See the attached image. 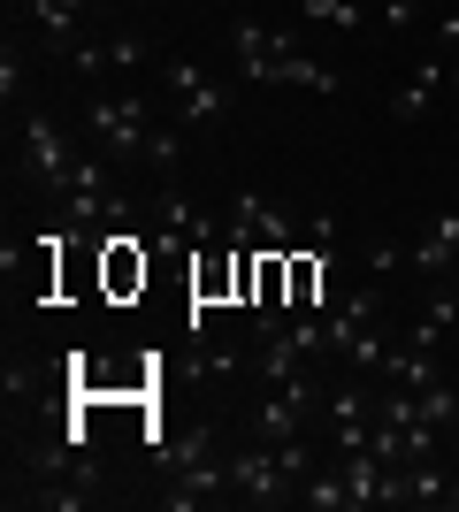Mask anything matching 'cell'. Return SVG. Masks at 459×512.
Instances as JSON below:
<instances>
[{"label": "cell", "instance_id": "obj_1", "mask_svg": "<svg viewBox=\"0 0 459 512\" xmlns=\"http://www.w3.org/2000/svg\"><path fill=\"white\" fill-rule=\"evenodd\" d=\"M77 130H85V138L108 153V161H146V169H161V176H169L176 153H184V130L153 123V100H146L138 85L92 92V100H85V123H77Z\"/></svg>", "mask_w": 459, "mask_h": 512}, {"label": "cell", "instance_id": "obj_2", "mask_svg": "<svg viewBox=\"0 0 459 512\" xmlns=\"http://www.w3.org/2000/svg\"><path fill=\"white\" fill-rule=\"evenodd\" d=\"M230 54H238V77L245 85H284V92H322V100H337L345 92V77L329 62H314V54H299V46L276 31V23H253L238 16L230 23Z\"/></svg>", "mask_w": 459, "mask_h": 512}, {"label": "cell", "instance_id": "obj_3", "mask_svg": "<svg viewBox=\"0 0 459 512\" xmlns=\"http://www.w3.org/2000/svg\"><path fill=\"white\" fill-rule=\"evenodd\" d=\"M383 299L375 291H345V299L322 314V360H337L345 375H375L383 367Z\"/></svg>", "mask_w": 459, "mask_h": 512}, {"label": "cell", "instance_id": "obj_4", "mask_svg": "<svg viewBox=\"0 0 459 512\" xmlns=\"http://www.w3.org/2000/svg\"><path fill=\"white\" fill-rule=\"evenodd\" d=\"M161 92H169V115H176L184 130L230 123V85H222V77H207L199 62H184V54H161Z\"/></svg>", "mask_w": 459, "mask_h": 512}, {"label": "cell", "instance_id": "obj_5", "mask_svg": "<svg viewBox=\"0 0 459 512\" xmlns=\"http://www.w3.org/2000/svg\"><path fill=\"white\" fill-rule=\"evenodd\" d=\"M322 375L306 367V375H291V383H268V398L253 406V436L261 444H291V436H306V428L322 421Z\"/></svg>", "mask_w": 459, "mask_h": 512}, {"label": "cell", "instance_id": "obj_6", "mask_svg": "<svg viewBox=\"0 0 459 512\" xmlns=\"http://www.w3.org/2000/svg\"><path fill=\"white\" fill-rule=\"evenodd\" d=\"M69 169H77V146H69V130L54 123V115H23V176H31V192L54 207L62 199V184H69Z\"/></svg>", "mask_w": 459, "mask_h": 512}, {"label": "cell", "instance_id": "obj_7", "mask_svg": "<svg viewBox=\"0 0 459 512\" xmlns=\"http://www.w3.org/2000/svg\"><path fill=\"white\" fill-rule=\"evenodd\" d=\"M222 237H230V230H222L207 207H192L176 184L153 192V245H161V253H207V245H222Z\"/></svg>", "mask_w": 459, "mask_h": 512}, {"label": "cell", "instance_id": "obj_8", "mask_svg": "<svg viewBox=\"0 0 459 512\" xmlns=\"http://www.w3.org/2000/svg\"><path fill=\"white\" fill-rule=\"evenodd\" d=\"M16 8H23V23H31V39L69 62V46L85 39V16L100 8V0H16Z\"/></svg>", "mask_w": 459, "mask_h": 512}, {"label": "cell", "instance_id": "obj_9", "mask_svg": "<svg viewBox=\"0 0 459 512\" xmlns=\"http://www.w3.org/2000/svg\"><path fill=\"white\" fill-rule=\"evenodd\" d=\"M230 245H299V222H291L276 199L238 192L230 199Z\"/></svg>", "mask_w": 459, "mask_h": 512}, {"label": "cell", "instance_id": "obj_10", "mask_svg": "<svg viewBox=\"0 0 459 512\" xmlns=\"http://www.w3.org/2000/svg\"><path fill=\"white\" fill-rule=\"evenodd\" d=\"M444 92H452V62H444V54L414 62L406 77H398V92H391V123H421V115H429Z\"/></svg>", "mask_w": 459, "mask_h": 512}, {"label": "cell", "instance_id": "obj_11", "mask_svg": "<svg viewBox=\"0 0 459 512\" xmlns=\"http://www.w3.org/2000/svg\"><path fill=\"white\" fill-rule=\"evenodd\" d=\"M146 276H153V253L131 230H108V245H100V283H108V299H138Z\"/></svg>", "mask_w": 459, "mask_h": 512}, {"label": "cell", "instance_id": "obj_12", "mask_svg": "<svg viewBox=\"0 0 459 512\" xmlns=\"http://www.w3.org/2000/svg\"><path fill=\"white\" fill-rule=\"evenodd\" d=\"M406 268H414V276H429V283H452V268H459V207H444L437 222L406 245Z\"/></svg>", "mask_w": 459, "mask_h": 512}, {"label": "cell", "instance_id": "obj_13", "mask_svg": "<svg viewBox=\"0 0 459 512\" xmlns=\"http://www.w3.org/2000/svg\"><path fill=\"white\" fill-rule=\"evenodd\" d=\"M100 54H108V77H138V62H153V46L138 39L131 23H115V31H100Z\"/></svg>", "mask_w": 459, "mask_h": 512}, {"label": "cell", "instance_id": "obj_14", "mask_svg": "<svg viewBox=\"0 0 459 512\" xmlns=\"http://www.w3.org/2000/svg\"><path fill=\"white\" fill-rule=\"evenodd\" d=\"M299 16L306 23H329V31H368V8H360V0H299Z\"/></svg>", "mask_w": 459, "mask_h": 512}, {"label": "cell", "instance_id": "obj_15", "mask_svg": "<svg viewBox=\"0 0 459 512\" xmlns=\"http://www.w3.org/2000/svg\"><path fill=\"white\" fill-rule=\"evenodd\" d=\"M16 92H23V54H16V39H8V54H0V100L16 107Z\"/></svg>", "mask_w": 459, "mask_h": 512}, {"label": "cell", "instance_id": "obj_16", "mask_svg": "<svg viewBox=\"0 0 459 512\" xmlns=\"http://www.w3.org/2000/svg\"><path fill=\"white\" fill-rule=\"evenodd\" d=\"M444 512H459V467H452V490H444Z\"/></svg>", "mask_w": 459, "mask_h": 512}, {"label": "cell", "instance_id": "obj_17", "mask_svg": "<svg viewBox=\"0 0 459 512\" xmlns=\"http://www.w3.org/2000/svg\"><path fill=\"white\" fill-rule=\"evenodd\" d=\"M444 62H452V92H459V54H444Z\"/></svg>", "mask_w": 459, "mask_h": 512}, {"label": "cell", "instance_id": "obj_18", "mask_svg": "<svg viewBox=\"0 0 459 512\" xmlns=\"http://www.w3.org/2000/svg\"><path fill=\"white\" fill-rule=\"evenodd\" d=\"M452 283H459V268H452Z\"/></svg>", "mask_w": 459, "mask_h": 512}]
</instances>
